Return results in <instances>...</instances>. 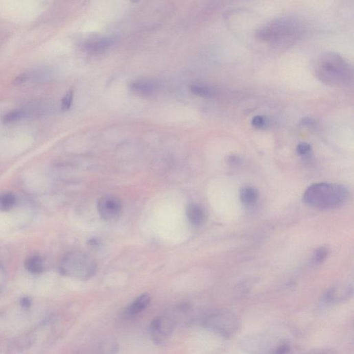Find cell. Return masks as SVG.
<instances>
[{"label": "cell", "instance_id": "6da1fadb", "mask_svg": "<svg viewBox=\"0 0 354 354\" xmlns=\"http://www.w3.org/2000/svg\"><path fill=\"white\" fill-rule=\"evenodd\" d=\"M316 73L322 83L331 86H342L352 79V70L349 63L340 55L328 52L319 58Z\"/></svg>", "mask_w": 354, "mask_h": 354}, {"label": "cell", "instance_id": "5bb4252c", "mask_svg": "<svg viewBox=\"0 0 354 354\" xmlns=\"http://www.w3.org/2000/svg\"><path fill=\"white\" fill-rule=\"evenodd\" d=\"M25 267L29 273L39 274L42 273L44 265L42 258L38 255H33L29 257L25 262Z\"/></svg>", "mask_w": 354, "mask_h": 354}, {"label": "cell", "instance_id": "7402d4cb", "mask_svg": "<svg viewBox=\"0 0 354 354\" xmlns=\"http://www.w3.org/2000/svg\"><path fill=\"white\" fill-rule=\"evenodd\" d=\"M27 80V75L26 74H21L18 77L15 78L14 83L16 85H21V84L24 83L26 82Z\"/></svg>", "mask_w": 354, "mask_h": 354}, {"label": "cell", "instance_id": "603a6c76", "mask_svg": "<svg viewBox=\"0 0 354 354\" xmlns=\"http://www.w3.org/2000/svg\"><path fill=\"white\" fill-rule=\"evenodd\" d=\"M21 304L24 308H29L31 304V299L27 298V297H26V298H23L21 300Z\"/></svg>", "mask_w": 354, "mask_h": 354}, {"label": "cell", "instance_id": "e0dca14e", "mask_svg": "<svg viewBox=\"0 0 354 354\" xmlns=\"http://www.w3.org/2000/svg\"><path fill=\"white\" fill-rule=\"evenodd\" d=\"M23 116H24V112L21 110L11 111L4 115L2 121L4 123L8 124V123H14L20 120L23 118Z\"/></svg>", "mask_w": 354, "mask_h": 354}, {"label": "cell", "instance_id": "cb8c5ba5", "mask_svg": "<svg viewBox=\"0 0 354 354\" xmlns=\"http://www.w3.org/2000/svg\"><path fill=\"white\" fill-rule=\"evenodd\" d=\"M301 123H302L303 125L307 126V125H312L313 123V121L311 119L306 118L303 119V120L301 121Z\"/></svg>", "mask_w": 354, "mask_h": 354}, {"label": "cell", "instance_id": "8fae6325", "mask_svg": "<svg viewBox=\"0 0 354 354\" xmlns=\"http://www.w3.org/2000/svg\"><path fill=\"white\" fill-rule=\"evenodd\" d=\"M116 42V39L113 37L100 39L99 40L87 43L85 44V49L88 52H100L107 50Z\"/></svg>", "mask_w": 354, "mask_h": 354}, {"label": "cell", "instance_id": "30bf717a", "mask_svg": "<svg viewBox=\"0 0 354 354\" xmlns=\"http://www.w3.org/2000/svg\"><path fill=\"white\" fill-rule=\"evenodd\" d=\"M352 293V288L349 287H338L328 291L325 295V300L328 302H337L349 298Z\"/></svg>", "mask_w": 354, "mask_h": 354}, {"label": "cell", "instance_id": "52a82bcc", "mask_svg": "<svg viewBox=\"0 0 354 354\" xmlns=\"http://www.w3.org/2000/svg\"><path fill=\"white\" fill-rule=\"evenodd\" d=\"M175 322L168 317H159L152 321L150 325V334L155 343H163L173 333Z\"/></svg>", "mask_w": 354, "mask_h": 354}, {"label": "cell", "instance_id": "5b68a950", "mask_svg": "<svg viewBox=\"0 0 354 354\" xmlns=\"http://www.w3.org/2000/svg\"><path fill=\"white\" fill-rule=\"evenodd\" d=\"M97 209L103 220L113 222L119 220L122 213V202L118 197L113 195H105L98 201Z\"/></svg>", "mask_w": 354, "mask_h": 354}, {"label": "cell", "instance_id": "ffe728a7", "mask_svg": "<svg viewBox=\"0 0 354 354\" xmlns=\"http://www.w3.org/2000/svg\"><path fill=\"white\" fill-rule=\"evenodd\" d=\"M311 150H312V148H311L310 145L306 144V143L299 144L297 147V152L300 155H307L310 153Z\"/></svg>", "mask_w": 354, "mask_h": 354}, {"label": "cell", "instance_id": "ba28073f", "mask_svg": "<svg viewBox=\"0 0 354 354\" xmlns=\"http://www.w3.org/2000/svg\"><path fill=\"white\" fill-rule=\"evenodd\" d=\"M150 300H151V298H150V295L148 294L140 295L135 299L134 302L131 303L125 309L124 316L126 318H131L140 314L149 306Z\"/></svg>", "mask_w": 354, "mask_h": 354}, {"label": "cell", "instance_id": "7a4b0ae2", "mask_svg": "<svg viewBox=\"0 0 354 354\" xmlns=\"http://www.w3.org/2000/svg\"><path fill=\"white\" fill-rule=\"evenodd\" d=\"M300 31L298 21L292 17H283L260 28L257 36L261 40L269 42L274 48L285 49L298 38Z\"/></svg>", "mask_w": 354, "mask_h": 354}, {"label": "cell", "instance_id": "9c48e42d", "mask_svg": "<svg viewBox=\"0 0 354 354\" xmlns=\"http://www.w3.org/2000/svg\"><path fill=\"white\" fill-rule=\"evenodd\" d=\"M187 218L191 224L195 226H199L205 222V211L202 207L197 204H191L187 207Z\"/></svg>", "mask_w": 354, "mask_h": 354}, {"label": "cell", "instance_id": "44dd1931", "mask_svg": "<svg viewBox=\"0 0 354 354\" xmlns=\"http://www.w3.org/2000/svg\"><path fill=\"white\" fill-rule=\"evenodd\" d=\"M251 123L253 126L255 127V128H262L265 126L266 120L263 116H256L253 117V119H252Z\"/></svg>", "mask_w": 354, "mask_h": 354}, {"label": "cell", "instance_id": "4fadbf2b", "mask_svg": "<svg viewBox=\"0 0 354 354\" xmlns=\"http://www.w3.org/2000/svg\"><path fill=\"white\" fill-rule=\"evenodd\" d=\"M240 198H241L242 202L244 205H248V206L253 205L257 201V191L253 187H244L240 192Z\"/></svg>", "mask_w": 354, "mask_h": 354}, {"label": "cell", "instance_id": "7c38bea8", "mask_svg": "<svg viewBox=\"0 0 354 354\" xmlns=\"http://www.w3.org/2000/svg\"><path fill=\"white\" fill-rule=\"evenodd\" d=\"M130 89L135 93L144 96H150L155 91L156 86L152 82L136 81L130 84Z\"/></svg>", "mask_w": 354, "mask_h": 354}, {"label": "cell", "instance_id": "9a60e30c", "mask_svg": "<svg viewBox=\"0 0 354 354\" xmlns=\"http://www.w3.org/2000/svg\"><path fill=\"white\" fill-rule=\"evenodd\" d=\"M16 203V197L12 193L0 195V210L8 211L12 209Z\"/></svg>", "mask_w": 354, "mask_h": 354}, {"label": "cell", "instance_id": "8992f818", "mask_svg": "<svg viewBox=\"0 0 354 354\" xmlns=\"http://www.w3.org/2000/svg\"><path fill=\"white\" fill-rule=\"evenodd\" d=\"M206 322L213 329L226 336L234 333L238 326V320L236 317L227 312L216 313L209 317Z\"/></svg>", "mask_w": 354, "mask_h": 354}, {"label": "cell", "instance_id": "ac0fdd59", "mask_svg": "<svg viewBox=\"0 0 354 354\" xmlns=\"http://www.w3.org/2000/svg\"><path fill=\"white\" fill-rule=\"evenodd\" d=\"M74 93L73 91H68L67 93L62 100V109L64 111H67L71 108L72 103H73Z\"/></svg>", "mask_w": 354, "mask_h": 354}, {"label": "cell", "instance_id": "277c9868", "mask_svg": "<svg viewBox=\"0 0 354 354\" xmlns=\"http://www.w3.org/2000/svg\"><path fill=\"white\" fill-rule=\"evenodd\" d=\"M97 271L95 260L80 252L68 253L60 264V271L63 275L81 280L91 278Z\"/></svg>", "mask_w": 354, "mask_h": 354}, {"label": "cell", "instance_id": "d4e9b609", "mask_svg": "<svg viewBox=\"0 0 354 354\" xmlns=\"http://www.w3.org/2000/svg\"><path fill=\"white\" fill-rule=\"evenodd\" d=\"M239 162V159L238 157L235 156H232L229 158V163L234 165V164H238Z\"/></svg>", "mask_w": 354, "mask_h": 354}, {"label": "cell", "instance_id": "d6986e66", "mask_svg": "<svg viewBox=\"0 0 354 354\" xmlns=\"http://www.w3.org/2000/svg\"><path fill=\"white\" fill-rule=\"evenodd\" d=\"M328 250L326 248H320L315 252L314 259V262H318V263H320L322 262L324 259H326V256H327Z\"/></svg>", "mask_w": 354, "mask_h": 354}, {"label": "cell", "instance_id": "2e32d148", "mask_svg": "<svg viewBox=\"0 0 354 354\" xmlns=\"http://www.w3.org/2000/svg\"><path fill=\"white\" fill-rule=\"evenodd\" d=\"M191 92L195 95L203 98H210L214 95V91L206 86L195 85L191 87Z\"/></svg>", "mask_w": 354, "mask_h": 354}, {"label": "cell", "instance_id": "3957f363", "mask_svg": "<svg viewBox=\"0 0 354 354\" xmlns=\"http://www.w3.org/2000/svg\"><path fill=\"white\" fill-rule=\"evenodd\" d=\"M348 191L343 185L320 183L311 185L305 191L303 201L310 206L320 208L340 207L347 200Z\"/></svg>", "mask_w": 354, "mask_h": 354}]
</instances>
